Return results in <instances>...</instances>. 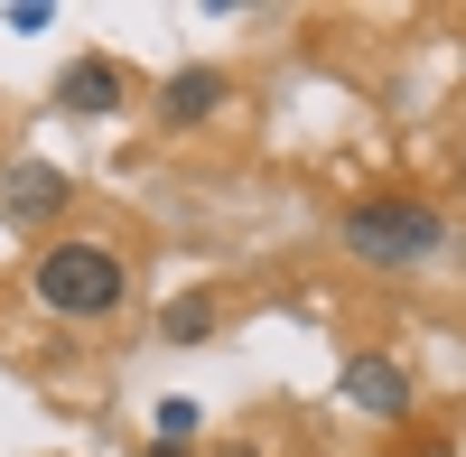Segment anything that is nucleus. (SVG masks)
Segmentation results:
<instances>
[{
    "mask_svg": "<svg viewBox=\"0 0 466 457\" xmlns=\"http://www.w3.org/2000/svg\"><path fill=\"white\" fill-rule=\"evenodd\" d=\"M345 401L373 411V421H401V411H410V373L392 355H345Z\"/></svg>",
    "mask_w": 466,
    "mask_h": 457,
    "instance_id": "3",
    "label": "nucleus"
},
{
    "mask_svg": "<svg viewBox=\"0 0 466 457\" xmlns=\"http://www.w3.org/2000/svg\"><path fill=\"white\" fill-rule=\"evenodd\" d=\"M224 103H233V75H215V66H187V75H168L159 122H168V131H197V122H215Z\"/></svg>",
    "mask_w": 466,
    "mask_h": 457,
    "instance_id": "4",
    "label": "nucleus"
},
{
    "mask_svg": "<svg viewBox=\"0 0 466 457\" xmlns=\"http://www.w3.org/2000/svg\"><path fill=\"white\" fill-rule=\"evenodd\" d=\"M28 289H37V309H56V318H112L122 309V252L112 243H47L28 261Z\"/></svg>",
    "mask_w": 466,
    "mask_h": 457,
    "instance_id": "1",
    "label": "nucleus"
},
{
    "mask_svg": "<svg viewBox=\"0 0 466 457\" xmlns=\"http://www.w3.org/2000/svg\"><path fill=\"white\" fill-rule=\"evenodd\" d=\"M345 252L382 261V271H420V261L448 252V224L410 197H364V206H345Z\"/></svg>",
    "mask_w": 466,
    "mask_h": 457,
    "instance_id": "2",
    "label": "nucleus"
},
{
    "mask_svg": "<svg viewBox=\"0 0 466 457\" xmlns=\"http://www.w3.org/2000/svg\"><path fill=\"white\" fill-rule=\"evenodd\" d=\"M187 439H197V401H159V439L149 448H187Z\"/></svg>",
    "mask_w": 466,
    "mask_h": 457,
    "instance_id": "8",
    "label": "nucleus"
},
{
    "mask_svg": "<svg viewBox=\"0 0 466 457\" xmlns=\"http://www.w3.org/2000/svg\"><path fill=\"white\" fill-rule=\"evenodd\" d=\"M56 103H66V112H122L131 85H122V66H112V56H75V66L56 75Z\"/></svg>",
    "mask_w": 466,
    "mask_h": 457,
    "instance_id": "5",
    "label": "nucleus"
},
{
    "mask_svg": "<svg viewBox=\"0 0 466 457\" xmlns=\"http://www.w3.org/2000/svg\"><path fill=\"white\" fill-rule=\"evenodd\" d=\"M56 206H66V178H56L47 159H28V168L0 178V215H10V224H47Z\"/></svg>",
    "mask_w": 466,
    "mask_h": 457,
    "instance_id": "6",
    "label": "nucleus"
},
{
    "mask_svg": "<svg viewBox=\"0 0 466 457\" xmlns=\"http://www.w3.org/2000/svg\"><path fill=\"white\" fill-rule=\"evenodd\" d=\"M159 336H168V346H206V336H215V299H206V289L168 299V309H159Z\"/></svg>",
    "mask_w": 466,
    "mask_h": 457,
    "instance_id": "7",
    "label": "nucleus"
},
{
    "mask_svg": "<svg viewBox=\"0 0 466 457\" xmlns=\"http://www.w3.org/2000/svg\"><path fill=\"white\" fill-rule=\"evenodd\" d=\"M420 457H448V448H420Z\"/></svg>",
    "mask_w": 466,
    "mask_h": 457,
    "instance_id": "10",
    "label": "nucleus"
},
{
    "mask_svg": "<svg viewBox=\"0 0 466 457\" xmlns=\"http://www.w3.org/2000/svg\"><path fill=\"white\" fill-rule=\"evenodd\" d=\"M215 457H261V448H243V439H233V448H215Z\"/></svg>",
    "mask_w": 466,
    "mask_h": 457,
    "instance_id": "9",
    "label": "nucleus"
},
{
    "mask_svg": "<svg viewBox=\"0 0 466 457\" xmlns=\"http://www.w3.org/2000/svg\"><path fill=\"white\" fill-rule=\"evenodd\" d=\"M457 178H466V159H457Z\"/></svg>",
    "mask_w": 466,
    "mask_h": 457,
    "instance_id": "11",
    "label": "nucleus"
}]
</instances>
